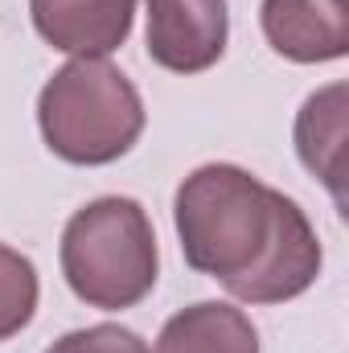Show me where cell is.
<instances>
[{
    "label": "cell",
    "mask_w": 349,
    "mask_h": 353,
    "mask_svg": "<svg viewBox=\"0 0 349 353\" xmlns=\"http://www.w3.org/2000/svg\"><path fill=\"white\" fill-rule=\"evenodd\" d=\"M173 226L185 263L243 304H283L321 275V239L308 214L239 165H201L177 185Z\"/></svg>",
    "instance_id": "6da1fadb"
},
{
    "label": "cell",
    "mask_w": 349,
    "mask_h": 353,
    "mask_svg": "<svg viewBox=\"0 0 349 353\" xmlns=\"http://www.w3.org/2000/svg\"><path fill=\"white\" fill-rule=\"evenodd\" d=\"M144 119L136 83L107 58L66 62L37 94V128L46 148L83 169L128 157L144 132Z\"/></svg>",
    "instance_id": "7a4b0ae2"
},
{
    "label": "cell",
    "mask_w": 349,
    "mask_h": 353,
    "mask_svg": "<svg viewBox=\"0 0 349 353\" xmlns=\"http://www.w3.org/2000/svg\"><path fill=\"white\" fill-rule=\"evenodd\" d=\"M62 275L87 308H136L161 275L148 210L136 197L87 201L62 230Z\"/></svg>",
    "instance_id": "3957f363"
},
{
    "label": "cell",
    "mask_w": 349,
    "mask_h": 353,
    "mask_svg": "<svg viewBox=\"0 0 349 353\" xmlns=\"http://www.w3.org/2000/svg\"><path fill=\"white\" fill-rule=\"evenodd\" d=\"M226 0H148V58L169 74H201L226 54Z\"/></svg>",
    "instance_id": "277c9868"
},
{
    "label": "cell",
    "mask_w": 349,
    "mask_h": 353,
    "mask_svg": "<svg viewBox=\"0 0 349 353\" xmlns=\"http://www.w3.org/2000/svg\"><path fill=\"white\" fill-rule=\"evenodd\" d=\"M259 25L267 46L296 66L349 54V0H263Z\"/></svg>",
    "instance_id": "5b68a950"
},
{
    "label": "cell",
    "mask_w": 349,
    "mask_h": 353,
    "mask_svg": "<svg viewBox=\"0 0 349 353\" xmlns=\"http://www.w3.org/2000/svg\"><path fill=\"white\" fill-rule=\"evenodd\" d=\"M46 46L74 58H107L132 37L136 0H29Z\"/></svg>",
    "instance_id": "8992f818"
},
{
    "label": "cell",
    "mask_w": 349,
    "mask_h": 353,
    "mask_svg": "<svg viewBox=\"0 0 349 353\" xmlns=\"http://www.w3.org/2000/svg\"><path fill=\"white\" fill-rule=\"evenodd\" d=\"M346 83H333L308 94L296 115V152L337 205H346Z\"/></svg>",
    "instance_id": "52a82bcc"
},
{
    "label": "cell",
    "mask_w": 349,
    "mask_h": 353,
    "mask_svg": "<svg viewBox=\"0 0 349 353\" xmlns=\"http://www.w3.org/2000/svg\"><path fill=\"white\" fill-rule=\"evenodd\" d=\"M157 353H259V329L226 300H197L165 321Z\"/></svg>",
    "instance_id": "ba28073f"
},
{
    "label": "cell",
    "mask_w": 349,
    "mask_h": 353,
    "mask_svg": "<svg viewBox=\"0 0 349 353\" xmlns=\"http://www.w3.org/2000/svg\"><path fill=\"white\" fill-rule=\"evenodd\" d=\"M37 296H41V283H37L33 259L0 243V341L17 337L33 321Z\"/></svg>",
    "instance_id": "9c48e42d"
},
{
    "label": "cell",
    "mask_w": 349,
    "mask_h": 353,
    "mask_svg": "<svg viewBox=\"0 0 349 353\" xmlns=\"http://www.w3.org/2000/svg\"><path fill=\"white\" fill-rule=\"evenodd\" d=\"M46 353H152L148 341L123 325H90L58 337Z\"/></svg>",
    "instance_id": "30bf717a"
}]
</instances>
